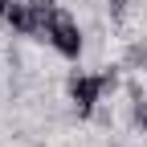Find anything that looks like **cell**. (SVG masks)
Wrapping results in <instances>:
<instances>
[{"label": "cell", "mask_w": 147, "mask_h": 147, "mask_svg": "<svg viewBox=\"0 0 147 147\" xmlns=\"http://www.w3.org/2000/svg\"><path fill=\"white\" fill-rule=\"evenodd\" d=\"M49 41H53V49L61 53V57H82V29H78V21L57 4V12L49 16Z\"/></svg>", "instance_id": "1"}, {"label": "cell", "mask_w": 147, "mask_h": 147, "mask_svg": "<svg viewBox=\"0 0 147 147\" xmlns=\"http://www.w3.org/2000/svg\"><path fill=\"white\" fill-rule=\"evenodd\" d=\"M8 8H12V0H0V21L8 16Z\"/></svg>", "instance_id": "7"}, {"label": "cell", "mask_w": 147, "mask_h": 147, "mask_svg": "<svg viewBox=\"0 0 147 147\" xmlns=\"http://www.w3.org/2000/svg\"><path fill=\"white\" fill-rule=\"evenodd\" d=\"M127 65H131V69H147V41L127 45Z\"/></svg>", "instance_id": "5"}, {"label": "cell", "mask_w": 147, "mask_h": 147, "mask_svg": "<svg viewBox=\"0 0 147 147\" xmlns=\"http://www.w3.org/2000/svg\"><path fill=\"white\" fill-rule=\"evenodd\" d=\"M127 4H131V0H106V12H110V21H123V16H127Z\"/></svg>", "instance_id": "6"}, {"label": "cell", "mask_w": 147, "mask_h": 147, "mask_svg": "<svg viewBox=\"0 0 147 147\" xmlns=\"http://www.w3.org/2000/svg\"><path fill=\"white\" fill-rule=\"evenodd\" d=\"M131 127L147 135V98H131Z\"/></svg>", "instance_id": "4"}, {"label": "cell", "mask_w": 147, "mask_h": 147, "mask_svg": "<svg viewBox=\"0 0 147 147\" xmlns=\"http://www.w3.org/2000/svg\"><path fill=\"white\" fill-rule=\"evenodd\" d=\"M8 29L12 33H21V37H41V21H37V12L29 0H12V8H8Z\"/></svg>", "instance_id": "3"}, {"label": "cell", "mask_w": 147, "mask_h": 147, "mask_svg": "<svg viewBox=\"0 0 147 147\" xmlns=\"http://www.w3.org/2000/svg\"><path fill=\"white\" fill-rule=\"evenodd\" d=\"M102 94H106V78H102V74H74V78H69V102L78 106L82 119L98 110Z\"/></svg>", "instance_id": "2"}]
</instances>
